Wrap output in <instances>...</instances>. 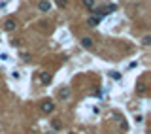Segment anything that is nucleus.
<instances>
[{"instance_id": "f257e3e1", "label": "nucleus", "mask_w": 151, "mask_h": 134, "mask_svg": "<svg viewBox=\"0 0 151 134\" xmlns=\"http://www.w3.org/2000/svg\"><path fill=\"white\" fill-rule=\"evenodd\" d=\"M2 29L6 30V32H11V30H15V29H17V23H15V19H6V21H4V25H2Z\"/></svg>"}, {"instance_id": "f03ea898", "label": "nucleus", "mask_w": 151, "mask_h": 134, "mask_svg": "<svg viewBox=\"0 0 151 134\" xmlns=\"http://www.w3.org/2000/svg\"><path fill=\"white\" fill-rule=\"evenodd\" d=\"M40 110H42L43 113H51L55 110V104L51 100H45V102H42V106H40Z\"/></svg>"}, {"instance_id": "7ed1b4c3", "label": "nucleus", "mask_w": 151, "mask_h": 134, "mask_svg": "<svg viewBox=\"0 0 151 134\" xmlns=\"http://www.w3.org/2000/svg\"><path fill=\"white\" fill-rule=\"evenodd\" d=\"M38 10L40 11H49L51 10V4L47 2V0H40V2H38Z\"/></svg>"}, {"instance_id": "20e7f679", "label": "nucleus", "mask_w": 151, "mask_h": 134, "mask_svg": "<svg viewBox=\"0 0 151 134\" xmlns=\"http://www.w3.org/2000/svg\"><path fill=\"white\" fill-rule=\"evenodd\" d=\"M93 38H89V36H85V38H81V47H85V49H91L93 47Z\"/></svg>"}, {"instance_id": "39448f33", "label": "nucleus", "mask_w": 151, "mask_h": 134, "mask_svg": "<svg viewBox=\"0 0 151 134\" xmlns=\"http://www.w3.org/2000/svg\"><path fill=\"white\" fill-rule=\"evenodd\" d=\"M108 76L112 77L113 81H121V80H123V74H121V72H117V70H110Z\"/></svg>"}, {"instance_id": "423d86ee", "label": "nucleus", "mask_w": 151, "mask_h": 134, "mask_svg": "<svg viewBox=\"0 0 151 134\" xmlns=\"http://www.w3.org/2000/svg\"><path fill=\"white\" fill-rule=\"evenodd\" d=\"M40 81H42L43 85L51 83V74H47V72H42V74H40Z\"/></svg>"}, {"instance_id": "0eeeda50", "label": "nucleus", "mask_w": 151, "mask_h": 134, "mask_svg": "<svg viewBox=\"0 0 151 134\" xmlns=\"http://www.w3.org/2000/svg\"><path fill=\"white\" fill-rule=\"evenodd\" d=\"M59 98H61V100H68L70 98V89H61L59 91Z\"/></svg>"}, {"instance_id": "6e6552de", "label": "nucleus", "mask_w": 151, "mask_h": 134, "mask_svg": "<svg viewBox=\"0 0 151 134\" xmlns=\"http://www.w3.org/2000/svg\"><path fill=\"white\" fill-rule=\"evenodd\" d=\"M0 61H2V62H10V61H11L10 53H6V51H2V53H0Z\"/></svg>"}, {"instance_id": "1a4fd4ad", "label": "nucleus", "mask_w": 151, "mask_h": 134, "mask_svg": "<svg viewBox=\"0 0 151 134\" xmlns=\"http://www.w3.org/2000/svg\"><path fill=\"white\" fill-rule=\"evenodd\" d=\"M98 21H100V19H98L96 15H94V17H89V21H87V25H89V27H94V25H98Z\"/></svg>"}, {"instance_id": "9d476101", "label": "nucleus", "mask_w": 151, "mask_h": 134, "mask_svg": "<svg viewBox=\"0 0 151 134\" xmlns=\"http://www.w3.org/2000/svg\"><path fill=\"white\" fill-rule=\"evenodd\" d=\"M83 2V6L87 8V10H93V6H94V0H81Z\"/></svg>"}, {"instance_id": "9b49d317", "label": "nucleus", "mask_w": 151, "mask_h": 134, "mask_svg": "<svg viewBox=\"0 0 151 134\" xmlns=\"http://www.w3.org/2000/svg\"><path fill=\"white\" fill-rule=\"evenodd\" d=\"M11 77H13L15 81H19V80H21L23 76H21V72H19V70H13V72H11Z\"/></svg>"}, {"instance_id": "f8f14e48", "label": "nucleus", "mask_w": 151, "mask_h": 134, "mask_svg": "<svg viewBox=\"0 0 151 134\" xmlns=\"http://www.w3.org/2000/svg\"><path fill=\"white\" fill-rule=\"evenodd\" d=\"M149 42H151V36H144V38H142V44H144V45H149Z\"/></svg>"}, {"instance_id": "ddd939ff", "label": "nucleus", "mask_w": 151, "mask_h": 134, "mask_svg": "<svg viewBox=\"0 0 151 134\" xmlns=\"http://www.w3.org/2000/svg\"><path fill=\"white\" fill-rule=\"evenodd\" d=\"M66 4H68L66 0H57V6L59 8H66Z\"/></svg>"}, {"instance_id": "4468645a", "label": "nucleus", "mask_w": 151, "mask_h": 134, "mask_svg": "<svg viewBox=\"0 0 151 134\" xmlns=\"http://www.w3.org/2000/svg\"><path fill=\"white\" fill-rule=\"evenodd\" d=\"M61 127H62V123H57V121H53V128H55V131H59Z\"/></svg>"}, {"instance_id": "2eb2a0df", "label": "nucleus", "mask_w": 151, "mask_h": 134, "mask_svg": "<svg viewBox=\"0 0 151 134\" xmlns=\"http://www.w3.org/2000/svg\"><path fill=\"white\" fill-rule=\"evenodd\" d=\"M8 4H10V0H2V2H0V10H2V8H6Z\"/></svg>"}, {"instance_id": "dca6fc26", "label": "nucleus", "mask_w": 151, "mask_h": 134, "mask_svg": "<svg viewBox=\"0 0 151 134\" xmlns=\"http://www.w3.org/2000/svg\"><path fill=\"white\" fill-rule=\"evenodd\" d=\"M138 91H140V93H144V91H145V85H144V83H138Z\"/></svg>"}, {"instance_id": "f3484780", "label": "nucleus", "mask_w": 151, "mask_h": 134, "mask_svg": "<svg viewBox=\"0 0 151 134\" xmlns=\"http://www.w3.org/2000/svg\"><path fill=\"white\" fill-rule=\"evenodd\" d=\"M21 59L23 61H29V53H21Z\"/></svg>"}, {"instance_id": "a211bd4d", "label": "nucleus", "mask_w": 151, "mask_h": 134, "mask_svg": "<svg viewBox=\"0 0 151 134\" xmlns=\"http://www.w3.org/2000/svg\"><path fill=\"white\" fill-rule=\"evenodd\" d=\"M144 121V115H136V123H142Z\"/></svg>"}, {"instance_id": "6ab92c4d", "label": "nucleus", "mask_w": 151, "mask_h": 134, "mask_svg": "<svg viewBox=\"0 0 151 134\" xmlns=\"http://www.w3.org/2000/svg\"><path fill=\"white\" fill-rule=\"evenodd\" d=\"M47 134H55V131H49V132H47Z\"/></svg>"}, {"instance_id": "aec40b11", "label": "nucleus", "mask_w": 151, "mask_h": 134, "mask_svg": "<svg viewBox=\"0 0 151 134\" xmlns=\"http://www.w3.org/2000/svg\"><path fill=\"white\" fill-rule=\"evenodd\" d=\"M68 134H76V132H68Z\"/></svg>"}]
</instances>
